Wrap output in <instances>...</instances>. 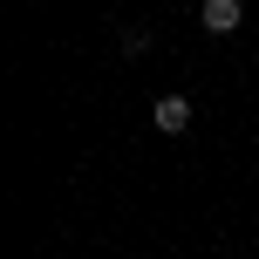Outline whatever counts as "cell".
Returning a JSON list of instances; mask_svg holds the SVG:
<instances>
[{
	"label": "cell",
	"mask_w": 259,
	"mask_h": 259,
	"mask_svg": "<svg viewBox=\"0 0 259 259\" xmlns=\"http://www.w3.org/2000/svg\"><path fill=\"white\" fill-rule=\"evenodd\" d=\"M191 116H198L191 96H157V103H150V130H157V137H184Z\"/></svg>",
	"instance_id": "obj_1"
},
{
	"label": "cell",
	"mask_w": 259,
	"mask_h": 259,
	"mask_svg": "<svg viewBox=\"0 0 259 259\" xmlns=\"http://www.w3.org/2000/svg\"><path fill=\"white\" fill-rule=\"evenodd\" d=\"M198 27L205 34H239L246 27V0H205L198 7Z\"/></svg>",
	"instance_id": "obj_2"
},
{
	"label": "cell",
	"mask_w": 259,
	"mask_h": 259,
	"mask_svg": "<svg viewBox=\"0 0 259 259\" xmlns=\"http://www.w3.org/2000/svg\"><path fill=\"white\" fill-rule=\"evenodd\" d=\"M116 48H123V62H137V55L150 48V34H143V27H123V34H116Z\"/></svg>",
	"instance_id": "obj_3"
}]
</instances>
